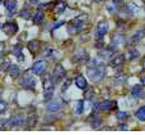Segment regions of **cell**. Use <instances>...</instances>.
I'll return each mask as SVG.
<instances>
[{
	"mask_svg": "<svg viewBox=\"0 0 145 135\" xmlns=\"http://www.w3.org/2000/svg\"><path fill=\"white\" fill-rule=\"evenodd\" d=\"M3 50H4V44L3 43H0V57L3 55Z\"/></svg>",
	"mask_w": 145,
	"mask_h": 135,
	"instance_id": "e575fe53",
	"label": "cell"
},
{
	"mask_svg": "<svg viewBox=\"0 0 145 135\" xmlns=\"http://www.w3.org/2000/svg\"><path fill=\"white\" fill-rule=\"evenodd\" d=\"M63 106L64 103L60 98H54V99L49 100L46 103V109L50 111V112H58V111H60L63 108Z\"/></svg>",
	"mask_w": 145,
	"mask_h": 135,
	"instance_id": "277c9868",
	"label": "cell"
},
{
	"mask_svg": "<svg viewBox=\"0 0 145 135\" xmlns=\"http://www.w3.org/2000/svg\"><path fill=\"white\" fill-rule=\"evenodd\" d=\"M64 76H66V71H64V68L60 64H57L55 66V68H54V71H53V73H52V79H53V81H54V84H58V83H60V81L64 79Z\"/></svg>",
	"mask_w": 145,
	"mask_h": 135,
	"instance_id": "5b68a950",
	"label": "cell"
},
{
	"mask_svg": "<svg viewBox=\"0 0 145 135\" xmlns=\"http://www.w3.org/2000/svg\"><path fill=\"white\" fill-rule=\"evenodd\" d=\"M7 107H8V106H7V103L4 102V100L0 99V113H3L4 111L7 109Z\"/></svg>",
	"mask_w": 145,
	"mask_h": 135,
	"instance_id": "4dcf8cb0",
	"label": "cell"
},
{
	"mask_svg": "<svg viewBox=\"0 0 145 135\" xmlns=\"http://www.w3.org/2000/svg\"><path fill=\"white\" fill-rule=\"evenodd\" d=\"M86 19H88V16H86V14H82V16L72 19L71 22L68 23V32L72 33V35H77V33H80L84 28H85Z\"/></svg>",
	"mask_w": 145,
	"mask_h": 135,
	"instance_id": "6da1fadb",
	"label": "cell"
},
{
	"mask_svg": "<svg viewBox=\"0 0 145 135\" xmlns=\"http://www.w3.org/2000/svg\"><path fill=\"white\" fill-rule=\"evenodd\" d=\"M19 16L22 17V18H25V19H28L31 17V12L27 10V9H23V10L19 12Z\"/></svg>",
	"mask_w": 145,
	"mask_h": 135,
	"instance_id": "f546056e",
	"label": "cell"
},
{
	"mask_svg": "<svg viewBox=\"0 0 145 135\" xmlns=\"http://www.w3.org/2000/svg\"><path fill=\"white\" fill-rule=\"evenodd\" d=\"M73 59L76 62H84V61H86V59H88V54H86L84 50H81V52L76 53V55H74Z\"/></svg>",
	"mask_w": 145,
	"mask_h": 135,
	"instance_id": "484cf974",
	"label": "cell"
},
{
	"mask_svg": "<svg viewBox=\"0 0 145 135\" xmlns=\"http://www.w3.org/2000/svg\"><path fill=\"white\" fill-rule=\"evenodd\" d=\"M140 55V53L137 52L136 49H135V48H130L129 50H127V59H129V61H134L135 58H137Z\"/></svg>",
	"mask_w": 145,
	"mask_h": 135,
	"instance_id": "603a6c76",
	"label": "cell"
},
{
	"mask_svg": "<svg viewBox=\"0 0 145 135\" xmlns=\"http://www.w3.org/2000/svg\"><path fill=\"white\" fill-rule=\"evenodd\" d=\"M4 5L7 8V14L9 17L14 16L17 12V0H5L4 1Z\"/></svg>",
	"mask_w": 145,
	"mask_h": 135,
	"instance_id": "7c38bea8",
	"label": "cell"
},
{
	"mask_svg": "<svg viewBox=\"0 0 145 135\" xmlns=\"http://www.w3.org/2000/svg\"><path fill=\"white\" fill-rule=\"evenodd\" d=\"M144 1H145V0H144Z\"/></svg>",
	"mask_w": 145,
	"mask_h": 135,
	"instance_id": "b9f144b4",
	"label": "cell"
},
{
	"mask_svg": "<svg viewBox=\"0 0 145 135\" xmlns=\"http://www.w3.org/2000/svg\"><path fill=\"white\" fill-rule=\"evenodd\" d=\"M140 83H141L142 86H145V76H141V79H140Z\"/></svg>",
	"mask_w": 145,
	"mask_h": 135,
	"instance_id": "8d00e7d4",
	"label": "cell"
},
{
	"mask_svg": "<svg viewBox=\"0 0 145 135\" xmlns=\"http://www.w3.org/2000/svg\"><path fill=\"white\" fill-rule=\"evenodd\" d=\"M46 66H48L46 61H44V59H40V61H36L35 63H33L31 71H32L35 75H37V76H41V75L45 72V69H46Z\"/></svg>",
	"mask_w": 145,
	"mask_h": 135,
	"instance_id": "8992f818",
	"label": "cell"
},
{
	"mask_svg": "<svg viewBox=\"0 0 145 135\" xmlns=\"http://www.w3.org/2000/svg\"><path fill=\"white\" fill-rule=\"evenodd\" d=\"M141 67H142V68L145 69V57H144V58H142V59H141Z\"/></svg>",
	"mask_w": 145,
	"mask_h": 135,
	"instance_id": "74e56055",
	"label": "cell"
},
{
	"mask_svg": "<svg viewBox=\"0 0 145 135\" xmlns=\"http://www.w3.org/2000/svg\"><path fill=\"white\" fill-rule=\"evenodd\" d=\"M131 95L135 98H145V90L142 89V85H135L131 89Z\"/></svg>",
	"mask_w": 145,
	"mask_h": 135,
	"instance_id": "5bb4252c",
	"label": "cell"
},
{
	"mask_svg": "<svg viewBox=\"0 0 145 135\" xmlns=\"http://www.w3.org/2000/svg\"><path fill=\"white\" fill-rule=\"evenodd\" d=\"M71 83H72V80H71V79H69V80H67V81H66V85L63 86V90H66V89L68 88L69 85H71Z\"/></svg>",
	"mask_w": 145,
	"mask_h": 135,
	"instance_id": "d6a6232c",
	"label": "cell"
},
{
	"mask_svg": "<svg viewBox=\"0 0 145 135\" xmlns=\"http://www.w3.org/2000/svg\"><path fill=\"white\" fill-rule=\"evenodd\" d=\"M88 75L93 81H100L101 79L105 76L104 64L100 63V64H98V66L88 67Z\"/></svg>",
	"mask_w": 145,
	"mask_h": 135,
	"instance_id": "7a4b0ae2",
	"label": "cell"
},
{
	"mask_svg": "<svg viewBox=\"0 0 145 135\" xmlns=\"http://www.w3.org/2000/svg\"><path fill=\"white\" fill-rule=\"evenodd\" d=\"M26 122V116L23 113H18V115L13 116L10 120L8 121V125L10 127H18V126H22L25 125Z\"/></svg>",
	"mask_w": 145,
	"mask_h": 135,
	"instance_id": "ba28073f",
	"label": "cell"
},
{
	"mask_svg": "<svg viewBox=\"0 0 145 135\" xmlns=\"http://www.w3.org/2000/svg\"><path fill=\"white\" fill-rule=\"evenodd\" d=\"M121 1H123V0H113V3L114 4H118V3H121Z\"/></svg>",
	"mask_w": 145,
	"mask_h": 135,
	"instance_id": "f35d334b",
	"label": "cell"
},
{
	"mask_svg": "<svg viewBox=\"0 0 145 135\" xmlns=\"http://www.w3.org/2000/svg\"><path fill=\"white\" fill-rule=\"evenodd\" d=\"M125 80H126V76H125V75L118 73L117 76H116V79H114V84L120 85V84H123V83H125Z\"/></svg>",
	"mask_w": 145,
	"mask_h": 135,
	"instance_id": "f1b7e54d",
	"label": "cell"
},
{
	"mask_svg": "<svg viewBox=\"0 0 145 135\" xmlns=\"http://www.w3.org/2000/svg\"><path fill=\"white\" fill-rule=\"evenodd\" d=\"M125 12H126L129 16L132 17V16H135V14L139 12V8H137L134 3H129V4H126V7H125Z\"/></svg>",
	"mask_w": 145,
	"mask_h": 135,
	"instance_id": "ffe728a7",
	"label": "cell"
},
{
	"mask_svg": "<svg viewBox=\"0 0 145 135\" xmlns=\"http://www.w3.org/2000/svg\"><path fill=\"white\" fill-rule=\"evenodd\" d=\"M66 8H67V3H66V1H64V0H58L57 3L54 4L53 12H54L55 14H62V13H64Z\"/></svg>",
	"mask_w": 145,
	"mask_h": 135,
	"instance_id": "4fadbf2b",
	"label": "cell"
},
{
	"mask_svg": "<svg viewBox=\"0 0 145 135\" xmlns=\"http://www.w3.org/2000/svg\"><path fill=\"white\" fill-rule=\"evenodd\" d=\"M116 117H117V120H120V121H125V120L129 119V113L125 112V111H121V112L117 113Z\"/></svg>",
	"mask_w": 145,
	"mask_h": 135,
	"instance_id": "83f0119b",
	"label": "cell"
},
{
	"mask_svg": "<svg viewBox=\"0 0 145 135\" xmlns=\"http://www.w3.org/2000/svg\"><path fill=\"white\" fill-rule=\"evenodd\" d=\"M85 96H86V98H91V96H93V90L88 91V93L85 94Z\"/></svg>",
	"mask_w": 145,
	"mask_h": 135,
	"instance_id": "d590c367",
	"label": "cell"
},
{
	"mask_svg": "<svg viewBox=\"0 0 145 135\" xmlns=\"http://www.w3.org/2000/svg\"><path fill=\"white\" fill-rule=\"evenodd\" d=\"M135 116H136V119L140 120V121H145V106L140 107L139 109L135 112Z\"/></svg>",
	"mask_w": 145,
	"mask_h": 135,
	"instance_id": "d4e9b609",
	"label": "cell"
},
{
	"mask_svg": "<svg viewBox=\"0 0 145 135\" xmlns=\"http://www.w3.org/2000/svg\"><path fill=\"white\" fill-rule=\"evenodd\" d=\"M108 30H109V25H108L107 21H101V22L98 23V26H96V32H95V36L98 39H103L105 35H107Z\"/></svg>",
	"mask_w": 145,
	"mask_h": 135,
	"instance_id": "52a82bcc",
	"label": "cell"
},
{
	"mask_svg": "<svg viewBox=\"0 0 145 135\" xmlns=\"http://www.w3.org/2000/svg\"><path fill=\"white\" fill-rule=\"evenodd\" d=\"M44 12L42 10H37L35 13V16L32 17V22L35 23V25H41L42 23V21H44Z\"/></svg>",
	"mask_w": 145,
	"mask_h": 135,
	"instance_id": "7402d4cb",
	"label": "cell"
},
{
	"mask_svg": "<svg viewBox=\"0 0 145 135\" xmlns=\"http://www.w3.org/2000/svg\"><path fill=\"white\" fill-rule=\"evenodd\" d=\"M126 43V37H125V35H122V33H116L114 36H113V39H112V47H114V48H117V47H120V45H122V44H125Z\"/></svg>",
	"mask_w": 145,
	"mask_h": 135,
	"instance_id": "9a60e30c",
	"label": "cell"
},
{
	"mask_svg": "<svg viewBox=\"0 0 145 135\" xmlns=\"http://www.w3.org/2000/svg\"><path fill=\"white\" fill-rule=\"evenodd\" d=\"M123 62H125V55H123V54H118V55H116V57L113 58L112 61H110V66L114 67V68H117V67L122 66Z\"/></svg>",
	"mask_w": 145,
	"mask_h": 135,
	"instance_id": "e0dca14e",
	"label": "cell"
},
{
	"mask_svg": "<svg viewBox=\"0 0 145 135\" xmlns=\"http://www.w3.org/2000/svg\"><path fill=\"white\" fill-rule=\"evenodd\" d=\"M74 84H76V86L78 89H81V90H84V89H86V86H88V81H86V79L84 76H77L76 80H74Z\"/></svg>",
	"mask_w": 145,
	"mask_h": 135,
	"instance_id": "d6986e66",
	"label": "cell"
},
{
	"mask_svg": "<svg viewBox=\"0 0 145 135\" xmlns=\"http://www.w3.org/2000/svg\"><path fill=\"white\" fill-rule=\"evenodd\" d=\"M144 35H145V31H137V32L132 36V41H134V44H136L137 41H140Z\"/></svg>",
	"mask_w": 145,
	"mask_h": 135,
	"instance_id": "4316f807",
	"label": "cell"
},
{
	"mask_svg": "<svg viewBox=\"0 0 145 135\" xmlns=\"http://www.w3.org/2000/svg\"><path fill=\"white\" fill-rule=\"evenodd\" d=\"M54 81H53L52 77H46L44 80V90H45V99L50 98L53 95V91H54Z\"/></svg>",
	"mask_w": 145,
	"mask_h": 135,
	"instance_id": "30bf717a",
	"label": "cell"
},
{
	"mask_svg": "<svg viewBox=\"0 0 145 135\" xmlns=\"http://www.w3.org/2000/svg\"><path fill=\"white\" fill-rule=\"evenodd\" d=\"M21 86L25 89H28V90H33L36 88V80L32 77L30 71L25 72V75L22 77V81H21Z\"/></svg>",
	"mask_w": 145,
	"mask_h": 135,
	"instance_id": "3957f363",
	"label": "cell"
},
{
	"mask_svg": "<svg viewBox=\"0 0 145 135\" xmlns=\"http://www.w3.org/2000/svg\"><path fill=\"white\" fill-rule=\"evenodd\" d=\"M40 3V0H30V4L31 5H37Z\"/></svg>",
	"mask_w": 145,
	"mask_h": 135,
	"instance_id": "836d02e7",
	"label": "cell"
},
{
	"mask_svg": "<svg viewBox=\"0 0 145 135\" xmlns=\"http://www.w3.org/2000/svg\"><path fill=\"white\" fill-rule=\"evenodd\" d=\"M3 31L8 36L16 35L17 31H18V25H17L14 21H7V22L3 25Z\"/></svg>",
	"mask_w": 145,
	"mask_h": 135,
	"instance_id": "9c48e42d",
	"label": "cell"
},
{
	"mask_svg": "<svg viewBox=\"0 0 145 135\" xmlns=\"http://www.w3.org/2000/svg\"><path fill=\"white\" fill-rule=\"evenodd\" d=\"M95 1H98V0H95Z\"/></svg>",
	"mask_w": 145,
	"mask_h": 135,
	"instance_id": "ab89813d",
	"label": "cell"
},
{
	"mask_svg": "<svg viewBox=\"0 0 145 135\" xmlns=\"http://www.w3.org/2000/svg\"><path fill=\"white\" fill-rule=\"evenodd\" d=\"M84 113V100H78L74 106V115L76 116H80Z\"/></svg>",
	"mask_w": 145,
	"mask_h": 135,
	"instance_id": "cb8c5ba5",
	"label": "cell"
},
{
	"mask_svg": "<svg viewBox=\"0 0 145 135\" xmlns=\"http://www.w3.org/2000/svg\"><path fill=\"white\" fill-rule=\"evenodd\" d=\"M0 27H1V25H0Z\"/></svg>",
	"mask_w": 145,
	"mask_h": 135,
	"instance_id": "60d3db41",
	"label": "cell"
},
{
	"mask_svg": "<svg viewBox=\"0 0 145 135\" xmlns=\"http://www.w3.org/2000/svg\"><path fill=\"white\" fill-rule=\"evenodd\" d=\"M27 48H28V50L31 52V54L35 55L36 53L39 52V49H40V41H37V40H32V41H28Z\"/></svg>",
	"mask_w": 145,
	"mask_h": 135,
	"instance_id": "ac0fdd59",
	"label": "cell"
},
{
	"mask_svg": "<svg viewBox=\"0 0 145 135\" xmlns=\"http://www.w3.org/2000/svg\"><path fill=\"white\" fill-rule=\"evenodd\" d=\"M13 54L17 57V59H18L19 62H23L25 61V57H23V53H22V47L21 45H14L13 48Z\"/></svg>",
	"mask_w": 145,
	"mask_h": 135,
	"instance_id": "44dd1931",
	"label": "cell"
},
{
	"mask_svg": "<svg viewBox=\"0 0 145 135\" xmlns=\"http://www.w3.org/2000/svg\"><path fill=\"white\" fill-rule=\"evenodd\" d=\"M62 25H64V21H59L58 23H55V25L53 26V30H54V28H57V27H60Z\"/></svg>",
	"mask_w": 145,
	"mask_h": 135,
	"instance_id": "1f68e13d",
	"label": "cell"
},
{
	"mask_svg": "<svg viewBox=\"0 0 145 135\" xmlns=\"http://www.w3.org/2000/svg\"><path fill=\"white\" fill-rule=\"evenodd\" d=\"M7 72H8L13 79H17V77L19 76V73H21V69H19V67L16 66V64H9L8 68H7Z\"/></svg>",
	"mask_w": 145,
	"mask_h": 135,
	"instance_id": "2e32d148",
	"label": "cell"
},
{
	"mask_svg": "<svg viewBox=\"0 0 145 135\" xmlns=\"http://www.w3.org/2000/svg\"><path fill=\"white\" fill-rule=\"evenodd\" d=\"M99 111H104V112H108V111H112V109H116L117 108V103L114 100H103L101 103H99L96 106Z\"/></svg>",
	"mask_w": 145,
	"mask_h": 135,
	"instance_id": "8fae6325",
	"label": "cell"
}]
</instances>
